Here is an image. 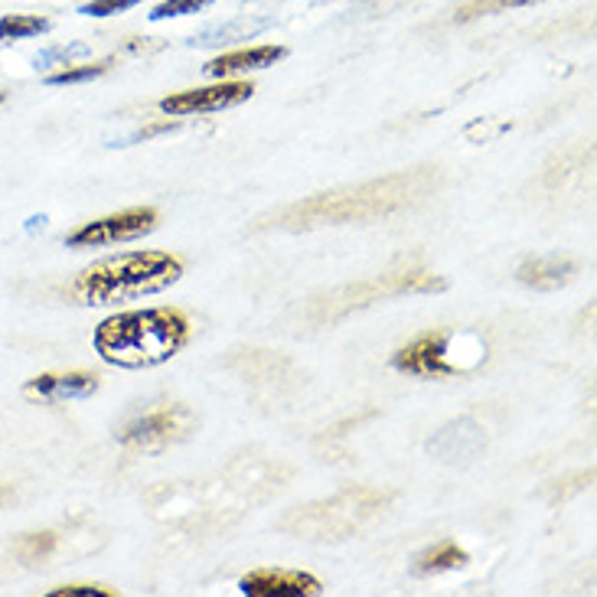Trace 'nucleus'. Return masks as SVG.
I'll return each instance as SVG.
<instances>
[{
  "mask_svg": "<svg viewBox=\"0 0 597 597\" xmlns=\"http://www.w3.org/2000/svg\"><path fill=\"white\" fill-rule=\"evenodd\" d=\"M190 343V320L177 307L115 314L96 330V353L118 369H151Z\"/></svg>",
  "mask_w": 597,
  "mask_h": 597,
  "instance_id": "1",
  "label": "nucleus"
},
{
  "mask_svg": "<svg viewBox=\"0 0 597 597\" xmlns=\"http://www.w3.org/2000/svg\"><path fill=\"white\" fill-rule=\"evenodd\" d=\"M180 275H183V262L170 252H128L86 268L76 278L73 291L82 304L109 307V304L167 291L170 284L180 281Z\"/></svg>",
  "mask_w": 597,
  "mask_h": 597,
  "instance_id": "2",
  "label": "nucleus"
},
{
  "mask_svg": "<svg viewBox=\"0 0 597 597\" xmlns=\"http://www.w3.org/2000/svg\"><path fill=\"white\" fill-rule=\"evenodd\" d=\"M424 177H389L379 183H366L353 193H333L317 196L304 206H294L284 213L288 226H317V223H363L385 216L408 203V196L421 193Z\"/></svg>",
  "mask_w": 597,
  "mask_h": 597,
  "instance_id": "3",
  "label": "nucleus"
},
{
  "mask_svg": "<svg viewBox=\"0 0 597 597\" xmlns=\"http://www.w3.org/2000/svg\"><path fill=\"white\" fill-rule=\"evenodd\" d=\"M486 359V340L473 330H437L411 340L392 356V366L421 379L467 376Z\"/></svg>",
  "mask_w": 597,
  "mask_h": 597,
  "instance_id": "4",
  "label": "nucleus"
},
{
  "mask_svg": "<svg viewBox=\"0 0 597 597\" xmlns=\"http://www.w3.org/2000/svg\"><path fill=\"white\" fill-rule=\"evenodd\" d=\"M196 418L187 405H161L122 428V444L125 447H141V450H161L177 441H183L193 431Z\"/></svg>",
  "mask_w": 597,
  "mask_h": 597,
  "instance_id": "5",
  "label": "nucleus"
},
{
  "mask_svg": "<svg viewBox=\"0 0 597 597\" xmlns=\"http://www.w3.org/2000/svg\"><path fill=\"white\" fill-rule=\"evenodd\" d=\"M157 229V213L154 209H125L115 216H102L96 223H86L76 229L66 245L69 249H99V245H118V242H135L148 232Z\"/></svg>",
  "mask_w": 597,
  "mask_h": 597,
  "instance_id": "6",
  "label": "nucleus"
},
{
  "mask_svg": "<svg viewBox=\"0 0 597 597\" xmlns=\"http://www.w3.org/2000/svg\"><path fill=\"white\" fill-rule=\"evenodd\" d=\"M255 96V86L252 82H219V86H206V89H187V92H177L170 99L161 102V112L164 115H174V118H183V115H209V112H223V109H232V105H242Z\"/></svg>",
  "mask_w": 597,
  "mask_h": 597,
  "instance_id": "7",
  "label": "nucleus"
},
{
  "mask_svg": "<svg viewBox=\"0 0 597 597\" xmlns=\"http://www.w3.org/2000/svg\"><path fill=\"white\" fill-rule=\"evenodd\" d=\"M249 597H310L320 594V581L307 571L291 568H255L239 581Z\"/></svg>",
  "mask_w": 597,
  "mask_h": 597,
  "instance_id": "8",
  "label": "nucleus"
},
{
  "mask_svg": "<svg viewBox=\"0 0 597 597\" xmlns=\"http://www.w3.org/2000/svg\"><path fill=\"white\" fill-rule=\"evenodd\" d=\"M99 376L96 372H43L24 385V395L30 402H73V398H89L99 392Z\"/></svg>",
  "mask_w": 597,
  "mask_h": 597,
  "instance_id": "9",
  "label": "nucleus"
},
{
  "mask_svg": "<svg viewBox=\"0 0 597 597\" xmlns=\"http://www.w3.org/2000/svg\"><path fill=\"white\" fill-rule=\"evenodd\" d=\"M288 50L284 47H252V50H236V53H226L219 60H213L206 66V76L213 79H226V76H236V73H249V69H268L275 66L278 60H284Z\"/></svg>",
  "mask_w": 597,
  "mask_h": 597,
  "instance_id": "10",
  "label": "nucleus"
},
{
  "mask_svg": "<svg viewBox=\"0 0 597 597\" xmlns=\"http://www.w3.org/2000/svg\"><path fill=\"white\" fill-rule=\"evenodd\" d=\"M574 275V262L571 258H532L525 265H519V281L529 284V288H538V291H555L561 288L568 278Z\"/></svg>",
  "mask_w": 597,
  "mask_h": 597,
  "instance_id": "11",
  "label": "nucleus"
},
{
  "mask_svg": "<svg viewBox=\"0 0 597 597\" xmlns=\"http://www.w3.org/2000/svg\"><path fill=\"white\" fill-rule=\"evenodd\" d=\"M467 561H470V555H467L454 538H444V542H437V545H431L428 551L418 555L415 571H418V574H441V571L463 568Z\"/></svg>",
  "mask_w": 597,
  "mask_h": 597,
  "instance_id": "12",
  "label": "nucleus"
},
{
  "mask_svg": "<svg viewBox=\"0 0 597 597\" xmlns=\"http://www.w3.org/2000/svg\"><path fill=\"white\" fill-rule=\"evenodd\" d=\"M50 30V21L47 17H34V14H8L0 21V40H30V37H40Z\"/></svg>",
  "mask_w": 597,
  "mask_h": 597,
  "instance_id": "13",
  "label": "nucleus"
},
{
  "mask_svg": "<svg viewBox=\"0 0 597 597\" xmlns=\"http://www.w3.org/2000/svg\"><path fill=\"white\" fill-rule=\"evenodd\" d=\"M529 4H538V0H470L457 11V21H477V17H486V14H499V11H509V8H529Z\"/></svg>",
  "mask_w": 597,
  "mask_h": 597,
  "instance_id": "14",
  "label": "nucleus"
},
{
  "mask_svg": "<svg viewBox=\"0 0 597 597\" xmlns=\"http://www.w3.org/2000/svg\"><path fill=\"white\" fill-rule=\"evenodd\" d=\"M112 66V60H102V63H89V66H73V69H63V73H53L47 76L50 86H79V82H92L99 76H105Z\"/></svg>",
  "mask_w": 597,
  "mask_h": 597,
  "instance_id": "15",
  "label": "nucleus"
},
{
  "mask_svg": "<svg viewBox=\"0 0 597 597\" xmlns=\"http://www.w3.org/2000/svg\"><path fill=\"white\" fill-rule=\"evenodd\" d=\"M213 4V0H164L151 11V21H170V17H187V14H200Z\"/></svg>",
  "mask_w": 597,
  "mask_h": 597,
  "instance_id": "16",
  "label": "nucleus"
},
{
  "mask_svg": "<svg viewBox=\"0 0 597 597\" xmlns=\"http://www.w3.org/2000/svg\"><path fill=\"white\" fill-rule=\"evenodd\" d=\"M21 555L24 558H30V561H37V558H47L53 548H56V535L53 532H30V535H24L21 538Z\"/></svg>",
  "mask_w": 597,
  "mask_h": 597,
  "instance_id": "17",
  "label": "nucleus"
},
{
  "mask_svg": "<svg viewBox=\"0 0 597 597\" xmlns=\"http://www.w3.org/2000/svg\"><path fill=\"white\" fill-rule=\"evenodd\" d=\"M138 4H144V0H92V4H86L79 14H86V17H115V14H125Z\"/></svg>",
  "mask_w": 597,
  "mask_h": 597,
  "instance_id": "18",
  "label": "nucleus"
},
{
  "mask_svg": "<svg viewBox=\"0 0 597 597\" xmlns=\"http://www.w3.org/2000/svg\"><path fill=\"white\" fill-rule=\"evenodd\" d=\"M50 597H118V590L105 584H63V587H53Z\"/></svg>",
  "mask_w": 597,
  "mask_h": 597,
  "instance_id": "19",
  "label": "nucleus"
},
{
  "mask_svg": "<svg viewBox=\"0 0 597 597\" xmlns=\"http://www.w3.org/2000/svg\"><path fill=\"white\" fill-rule=\"evenodd\" d=\"M0 105H4V92H0Z\"/></svg>",
  "mask_w": 597,
  "mask_h": 597,
  "instance_id": "20",
  "label": "nucleus"
}]
</instances>
